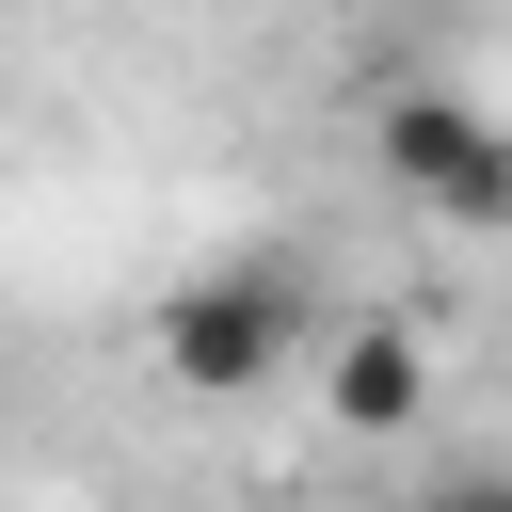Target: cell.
I'll return each mask as SVG.
<instances>
[{
  "mask_svg": "<svg viewBox=\"0 0 512 512\" xmlns=\"http://www.w3.org/2000/svg\"><path fill=\"white\" fill-rule=\"evenodd\" d=\"M304 336H320V288H304L288 240H224V256H192V272L160 288V320H144V352H160L176 400H256V384L304 368Z\"/></svg>",
  "mask_w": 512,
  "mask_h": 512,
  "instance_id": "cell-1",
  "label": "cell"
},
{
  "mask_svg": "<svg viewBox=\"0 0 512 512\" xmlns=\"http://www.w3.org/2000/svg\"><path fill=\"white\" fill-rule=\"evenodd\" d=\"M368 160H384V192L416 208V224H512V128L480 112V96H384V128H368Z\"/></svg>",
  "mask_w": 512,
  "mask_h": 512,
  "instance_id": "cell-2",
  "label": "cell"
},
{
  "mask_svg": "<svg viewBox=\"0 0 512 512\" xmlns=\"http://www.w3.org/2000/svg\"><path fill=\"white\" fill-rule=\"evenodd\" d=\"M320 400H336V432H400V416L432 400V352H416L400 320H352V336H336V384H320Z\"/></svg>",
  "mask_w": 512,
  "mask_h": 512,
  "instance_id": "cell-3",
  "label": "cell"
},
{
  "mask_svg": "<svg viewBox=\"0 0 512 512\" xmlns=\"http://www.w3.org/2000/svg\"><path fill=\"white\" fill-rule=\"evenodd\" d=\"M416 512H512V464H448V480H432Z\"/></svg>",
  "mask_w": 512,
  "mask_h": 512,
  "instance_id": "cell-4",
  "label": "cell"
}]
</instances>
